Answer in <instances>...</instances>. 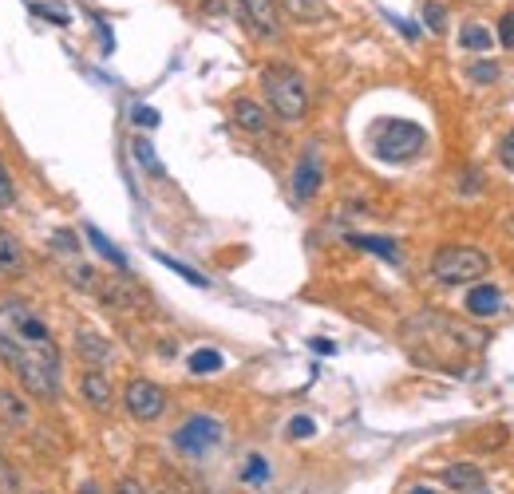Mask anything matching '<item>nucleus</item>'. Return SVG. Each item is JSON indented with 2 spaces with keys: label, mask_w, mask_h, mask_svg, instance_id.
I'll use <instances>...</instances> for the list:
<instances>
[{
  "label": "nucleus",
  "mask_w": 514,
  "mask_h": 494,
  "mask_svg": "<svg viewBox=\"0 0 514 494\" xmlns=\"http://www.w3.org/2000/svg\"><path fill=\"white\" fill-rule=\"evenodd\" d=\"M499 44H503V48H514V12H507V16L499 20Z\"/></svg>",
  "instance_id": "c756f323"
},
{
  "label": "nucleus",
  "mask_w": 514,
  "mask_h": 494,
  "mask_svg": "<svg viewBox=\"0 0 514 494\" xmlns=\"http://www.w3.org/2000/svg\"><path fill=\"white\" fill-rule=\"evenodd\" d=\"M443 483L459 494H487V479H483V471L475 463H451L443 471Z\"/></svg>",
  "instance_id": "9b49d317"
},
{
  "label": "nucleus",
  "mask_w": 514,
  "mask_h": 494,
  "mask_svg": "<svg viewBox=\"0 0 514 494\" xmlns=\"http://www.w3.org/2000/svg\"><path fill=\"white\" fill-rule=\"evenodd\" d=\"M0 487L8 494H16V475H12V467L4 463V455H0Z\"/></svg>",
  "instance_id": "473e14b6"
},
{
  "label": "nucleus",
  "mask_w": 514,
  "mask_h": 494,
  "mask_svg": "<svg viewBox=\"0 0 514 494\" xmlns=\"http://www.w3.org/2000/svg\"><path fill=\"white\" fill-rule=\"evenodd\" d=\"M123 404H127L131 419H139V423H155L159 415L167 412V392H163L155 380H131V384H127V392H123Z\"/></svg>",
  "instance_id": "0eeeda50"
},
{
  "label": "nucleus",
  "mask_w": 514,
  "mask_h": 494,
  "mask_svg": "<svg viewBox=\"0 0 514 494\" xmlns=\"http://www.w3.org/2000/svg\"><path fill=\"white\" fill-rule=\"evenodd\" d=\"M222 368V352H214V348H198L194 356H190V372L194 376H210V372H218Z\"/></svg>",
  "instance_id": "a211bd4d"
},
{
  "label": "nucleus",
  "mask_w": 514,
  "mask_h": 494,
  "mask_svg": "<svg viewBox=\"0 0 514 494\" xmlns=\"http://www.w3.org/2000/svg\"><path fill=\"white\" fill-rule=\"evenodd\" d=\"M404 348H408V356L416 360V364H424V368H443V372H463L467 368V360L475 356V352H483V344H487V336L475 329H467V325H459V321H451V317H443V313H420V317H412V321H404Z\"/></svg>",
  "instance_id": "f257e3e1"
},
{
  "label": "nucleus",
  "mask_w": 514,
  "mask_h": 494,
  "mask_svg": "<svg viewBox=\"0 0 514 494\" xmlns=\"http://www.w3.org/2000/svg\"><path fill=\"white\" fill-rule=\"evenodd\" d=\"M12 202H16V190H12V178L0 163V206H12Z\"/></svg>",
  "instance_id": "7c9ffc66"
},
{
  "label": "nucleus",
  "mask_w": 514,
  "mask_h": 494,
  "mask_svg": "<svg viewBox=\"0 0 514 494\" xmlns=\"http://www.w3.org/2000/svg\"><path fill=\"white\" fill-rule=\"evenodd\" d=\"M20 265H24L20 246L12 242V234H8V230H0V273H16Z\"/></svg>",
  "instance_id": "dca6fc26"
},
{
  "label": "nucleus",
  "mask_w": 514,
  "mask_h": 494,
  "mask_svg": "<svg viewBox=\"0 0 514 494\" xmlns=\"http://www.w3.org/2000/svg\"><path fill=\"white\" fill-rule=\"evenodd\" d=\"M242 479H246V483H265V479H269V463H265L261 455H250V463H246Z\"/></svg>",
  "instance_id": "393cba45"
},
{
  "label": "nucleus",
  "mask_w": 514,
  "mask_h": 494,
  "mask_svg": "<svg viewBox=\"0 0 514 494\" xmlns=\"http://www.w3.org/2000/svg\"><path fill=\"white\" fill-rule=\"evenodd\" d=\"M16 336H24V340H32V344H44V340H48V329H44L36 317L16 313Z\"/></svg>",
  "instance_id": "6ab92c4d"
},
{
  "label": "nucleus",
  "mask_w": 514,
  "mask_h": 494,
  "mask_svg": "<svg viewBox=\"0 0 514 494\" xmlns=\"http://www.w3.org/2000/svg\"><path fill=\"white\" fill-rule=\"evenodd\" d=\"M80 388H84V400L95 412H111V408H115V388H111V380H107L99 368H87Z\"/></svg>",
  "instance_id": "9d476101"
},
{
  "label": "nucleus",
  "mask_w": 514,
  "mask_h": 494,
  "mask_svg": "<svg viewBox=\"0 0 514 494\" xmlns=\"http://www.w3.org/2000/svg\"><path fill=\"white\" fill-rule=\"evenodd\" d=\"M368 143H372V155L384 163H412L424 155L428 131L408 119H376L368 131Z\"/></svg>",
  "instance_id": "7ed1b4c3"
},
{
  "label": "nucleus",
  "mask_w": 514,
  "mask_h": 494,
  "mask_svg": "<svg viewBox=\"0 0 514 494\" xmlns=\"http://www.w3.org/2000/svg\"><path fill=\"white\" fill-rule=\"evenodd\" d=\"M135 123L139 127H159V111L155 107H135Z\"/></svg>",
  "instance_id": "2f4dec72"
},
{
  "label": "nucleus",
  "mask_w": 514,
  "mask_h": 494,
  "mask_svg": "<svg viewBox=\"0 0 514 494\" xmlns=\"http://www.w3.org/2000/svg\"><path fill=\"white\" fill-rule=\"evenodd\" d=\"M352 246L372 249V253H380L388 261H400V249H396V242H388V238H352Z\"/></svg>",
  "instance_id": "5701e85b"
},
{
  "label": "nucleus",
  "mask_w": 514,
  "mask_h": 494,
  "mask_svg": "<svg viewBox=\"0 0 514 494\" xmlns=\"http://www.w3.org/2000/svg\"><path fill=\"white\" fill-rule=\"evenodd\" d=\"M0 419H4V423H12V427H20V423L28 419L24 400H20V396H12V392H0Z\"/></svg>",
  "instance_id": "f3484780"
},
{
  "label": "nucleus",
  "mask_w": 514,
  "mask_h": 494,
  "mask_svg": "<svg viewBox=\"0 0 514 494\" xmlns=\"http://www.w3.org/2000/svg\"><path fill=\"white\" fill-rule=\"evenodd\" d=\"M0 360L16 372L24 392H32L36 400H56V392H60V352H56L52 340L32 344V340L0 332Z\"/></svg>",
  "instance_id": "f03ea898"
},
{
  "label": "nucleus",
  "mask_w": 514,
  "mask_h": 494,
  "mask_svg": "<svg viewBox=\"0 0 514 494\" xmlns=\"http://www.w3.org/2000/svg\"><path fill=\"white\" fill-rule=\"evenodd\" d=\"M313 431H317V427H313V419H305V415H297V419L289 423V435H293V439H309Z\"/></svg>",
  "instance_id": "c85d7f7f"
},
{
  "label": "nucleus",
  "mask_w": 514,
  "mask_h": 494,
  "mask_svg": "<svg viewBox=\"0 0 514 494\" xmlns=\"http://www.w3.org/2000/svg\"><path fill=\"white\" fill-rule=\"evenodd\" d=\"M424 24H428L431 32H443V28H447V8H443L439 0H428V4H424Z\"/></svg>",
  "instance_id": "b1692460"
},
{
  "label": "nucleus",
  "mask_w": 514,
  "mask_h": 494,
  "mask_svg": "<svg viewBox=\"0 0 514 494\" xmlns=\"http://www.w3.org/2000/svg\"><path fill=\"white\" fill-rule=\"evenodd\" d=\"M467 76H471L475 83H495L499 80V64H487V60H483V64H471V68H467Z\"/></svg>",
  "instance_id": "a878e982"
},
{
  "label": "nucleus",
  "mask_w": 514,
  "mask_h": 494,
  "mask_svg": "<svg viewBox=\"0 0 514 494\" xmlns=\"http://www.w3.org/2000/svg\"><path fill=\"white\" fill-rule=\"evenodd\" d=\"M463 305H467L471 317H495V313L503 309V289H495V285H475Z\"/></svg>",
  "instance_id": "f8f14e48"
},
{
  "label": "nucleus",
  "mask_w": 514,
  "mask_h": 494,
  "mask_svg": "<svg viewBox=\"0 0 514 494\" xmlns=\"http://www.w3.org/2000/svg\"><path fill=\"white\" fill-rule=\"evenodd\" d=\"M222 443V423L210 415H190L178 431H174V447L190 459H202L206 451H214Z\"/></svg>",
  "instance_id": "423d86ee"
},
{
  "label": "nucleus",
  "mask_w": 514,
  "mask_h": 494,
  "mask_svg": "<svg viewBox=\"0 0 514 494\" xmlns=\"http://www.w3.org/2000/svg\"><path fill=\"white\" fill-rule=\"evenodd\" d=\"M491 269L487 253L475 246H443L431 257V277L443 285H471Z\"/></svg>",
  "instance_id": "39448f33"
},
{
  "label": "nucleus",
  "mask_w": 514,
  "mask_h": 494,
  "mask_svg": "<svg viewBox=\"0 0 514 494\" xmlns=\"http://www.w3.org/2000/svg\"><path fill=\"white\" fill-rule=\"evenodd\" d=\"M131 147H135V159H139V166H147L155 178H163V174H167V170H163V163H159V155H155V147H151L147 139H135Z\"/></svg>",
  "instance_id": "aec40b11"
},
{
  "label": "nucleus",
  "mask_w": 514,
  "mask_h": 494,
  "mask_svg": "<svg viewBox=\"0 0 514 494\" xmlns=\"http://www.w3.org/2000/svg\"><path fill=\"white\" fill-rule=\"evenodd\" d=\"M234 123H238L242 131H250V135H261V131L269 127V115H265V107L254 103V99H238V103H234Z\"/></svg>",
  "instance_id": "4468645a"
},
{
  "label": "nucleus",
  "mask_w": 514,
  "mask_h": 494,
  "mask_svg": "<svg viewBox=\"0 0 514 494\" xmlns=\"http://www.w3.org/2000/svg\"><path fill=\"white\" fill-rule=\"evenodd\" d=\"M84 234H87V242H91V246L99 249V253H103V257H107V261H115V265H119V269H123V273H127V261H123V253H119V249L111 246V242H107V238H103V234H99V230H95V226H87Z\"/></svg>",
  "instance_id": "412c9836"
},
{
  "label": "nucleus",
  "mask_w": 514,
  "mask_h": 494,
  "mask_svg": "<svg viewBox=\"0 0 514 494\" xmlns=\"http://www.w3.org/2000/svg\"><path fill=\"white\" fill-rule=\"evenodd\" d=\"M499 163L514 174V131H507V135L499 139Z\"/></svg>",
  "instance_id": "cd10ccee"
},
{
  "label": "nucleus",
  "mask_w": 514,
  "mask_h": 494,
  "mask_svg": "<svg viewBox=\"0 0 514 494\" xmlns=\"http://www.w3.org/2000/svg\"><path fill=\"white\" fill-rule=\"evenodd\" d=\"M159 261H163V265H171L178 277H186V281H194V285H206V277H202V273H194L190 265H178V261H174V257H167V253H159Z\"/></svg>",
  "instance_id": "bb28decb"
},
{
  "label": "nucleus",
  "mask_w": 514,
  "mask_h": 494,
  "mask_svg": "<svg viewBox=\"0 0 514 494\" xmlns=\"http://www.w3.org/2000/svg\"><path fill=\"white\" fill-rule=\"evenodd\" d=\"M261 87H265V99H269L273 115H281L285 123L305 119V111H309V83H305V76L297 68L265 64L261 68Z\"/></svg>",
  "instance_id": "20e7f679"
},
{
  "label": "nucleus",
  "mask_w": 514,
  "mask_h": 494,
  "mask_svg": "<svg viewBox=\"0 0 514 494\" xmlns=\"http://www.w3.org/2000/svg\"><path fill=\"white\" fill-rule=\"evenodd\" d=\"M115 494H147V491H143V483H139V479H123V483L115 487Z\"/></svg>",
  "instance_id": "72a5a7b5"
},
{
  "label": "nucleus",
  "mask_w": 514,
  "mask_h": 494,
  "mask_svg": "<svg viewBox=\"0 0 514 494\" xmlns=\"http://www.w3.org/2000/svg\"><path fill=\"white\" fill-rule=\"evenodd\" d=\"M242 4V16L246 24L254 28L257 36H277L281 32V20H277V0H238Z\"/></svg>",
  "instance_id": "1a4fd4ad"
},
{
  "label": "nucleus",
  "mask_w": 514,
  "mask_h": 494,
  "mask_svg": "<svg viewBox=\"0 0 514 494\" xmlns=\"http://www.w3.org/2000/svg\"><path fill=\"white\" fill-rule=\"evenodd\" d=\"M76 352L87 360V368H103V364L115 356L111 344H107L99 332H80V336H76Z\"/></svg>",
  "instance_id": "ddd939ff"
},
{
  "label": "nucleus",
  "mask_w": 514,
  "mask_h": 494,
  "mask_svg": "<svg viewBox=\"0 0 514 494\" xmlns=\"http://www.w3.org/2000/svg\"><path fill=\"white\" fill-rule=\"evenodd\" d=\"M321 178H325L321 155H317V147H309V151L301 155L297 170H293V194H297V202H309V198L321 190Z\"/></svg>",
  "instance_id": "6e6552de"
},
{
  "label": "nucleus",
  "mask_w": 514,
  "mask_h": 494,
  "mask_svg": "<svg viewBox=\"0 0 514 494\" xmlns=\"http://www.w3.org/2000/svg\"><path fill=\"white\" fill-rule=\"evenodd\" d=\"M459 40H463V48H475V52H487V48H491V32L479 28V24H467V28L459 32Z\"/></svg>",
  "instance_id": "4be33fe9"
},
{
  "label": "nucleus",
  "mask_w": 514,
  "mask_h": 494,
  "mask_svg": "<svg viewBox=\"0 0 514 494\" xmlns=\"http://www.w3.org/2000/svg\"><path fill=\"white\" fill-rule=\"evenodd\" d=\"M281 8H285L289 20H301V24H317V20L329 16L325 0H281Z\"/></svg>",
  "instance_id": "2eb2a0df"
},
{
  "label": "nucleus",
  "mask_w": 514,
  "mask_h": 494,
  "mask_svg": "<svg viewBox=\"0 0 514 494\" xmlns=\"http://www.w3.org/2000/svg\"><path fill=\"white\" fill-rule=\"evenodd\" d=\"M408 494H435V491H431V487H412Z\"/></svg>",
  "instance_id": "f704fd0d"
}]
</instances>
